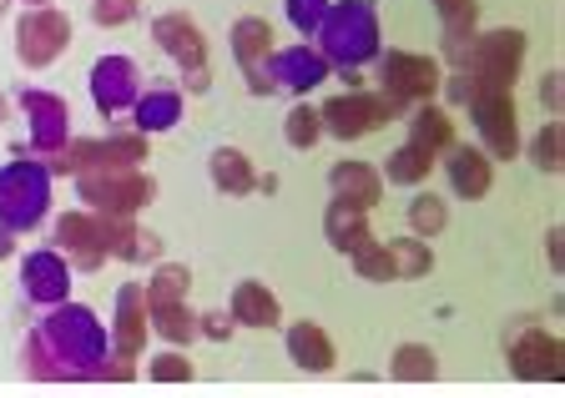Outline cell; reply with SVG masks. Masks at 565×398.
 <instances>
[{"instance_id":"5","label":"cell","mask_w":565,"mask_h":398,"mask_svg":"<svg viewBox=\"0 0 565 398\" xmlns=\"http://www.w3.org/2000/svg\"><path fill=\"white\" fill-rule=\"evenodd\" d=\"M399 117L404 111L388 101L384 92H343V96H329L323 111H318L323 131L339 141H359V137H369V131L388 127V121H399Z\"/></svg>"},{"instance_id":"37","label":"cell","mask_w":565,"mask_h":398,"mask_svg":"<svg viewBox=\"0 0 565 398\" xmlns=\"http://www.w3.org/2000/svg\"><path fill=\"white\" fill-rule=\"evenodd\" d=\"M445 31H475L480 25V0H435Z\"/></svg>"},{"instance_id":"45","label":"cell","mask_w":565,"mask_h":398,"mask_svg":"<svg viewBox=\"0 0 565 398\" xmlns=\"http://www.w3.org/2000/svg\"><path fill=\"white\" fill-rule=\"evenodd\" d=\"M137 262H162V237L147 233V227H141V237H137Z\"/></svg>"},{"instance_id":"16","label":"cell","mask_w":565,"mask_h":398,"mask_svg":"<svg viewBox=\"0 0 565 398\" xmlns=\"http://www.w3.org/2000/svg\"><path fill=\"white\" fill-rule=\"evenodd\" d=\"M21 293L31 298V303H41V308L66 303V293H71V262L61 258L56 247H51V252H31V258L21 262Z\"/></svg>"},{"instance_id":"38","label":"cell","mask_w":565,"mask_h":398,"mask_svg":"<svg viewBox=\"0 0 565 398\" xmlns=\"http://www.w3.org/2000/svg\"><path fill=\"white\" fill-rule=\"evenodd\" d=\"M147 378L152 384H192V364L182 353H157L152 364H147Z\"/></svg>"},{"instance_id":"3","label":"cell","mask_w":565,"mask_h":398,"mask_svg":"<svg viewBox=\"0 0 565 398\" xmlns=\"http://www.w3.org/2000/svg\"><path fill=\"white\" fill-rule=\"evenodd\" d=\"M51 166L41 157H15L0 166V227L11 233H35L51 212Z\"/></svg>"},{"instance_id":"36","label":"cell","mask_w":565,"mask_h":398,"mask_svg":"<svg viewBox=\"0 0 565 398\" xmlns=\"http://www.w3.org/2000/svg\"><path fill=\"white\" fill-rule=\"evenodd\" d=\"M282 137H288V147H298V152L318 147V137H323V121H318L313 106H294V111H288V121H282Z\"/></svg>"},{"instance_id":"46","label":"cell","mask_w":565,"mask_h":398,"mask_svg":"<svg viewBox=\"0 0 565 398\" xmlns=\"http://www.w3.org/2000/svg\"><path fill=\"white\" fill-rule=\"evenodd\" d=\"M545 252H551V268L561 272L565 268V233H561V227H551V233H545Z\"/></svg>"},{"instance_id":"30","label":"cell","mask_w":565,"mask_h":398,"mask_svg":"<svg viewBox=\"0 0 565 398\" xmlns=\"http://www.w3.org/2000/svg\"><path fill=\"white\" fill-rule=\"evenodd\" d=\"M435 172V157H424L419 147H409V141H404V147H394V152H388V162H384V182H394V187H419L424 176Z\"/></svg>"},{"instance_id":"29","label":"cell","mask_w":565,"mask_h":398,"mask_svg":"<svg viewBox=\"0 0 565 398\" xmlns=\"http://www.w3.org/2000/svg\"><path fill=\"white\" fill-rule=\"evenodd\" d=\"M388 378H399V384H429V378H439L435 348H424V343H399L394 358H388Z\"/></svg>"},{"instance_id":"15","label":"cell","mask_w":565,"mask_h":398,"mask_svg":"<svg viewBox=\"0 0 565 398\" xmlns=\"http://www.w3.org/2000/svg\"><path fill=\"white\" fill-rule=\"evenodd\" d=\"M152 41H157V46H162L182 71L207 66V35H202V25L192 21V15H182V11L157 15V21H152Z\"/></svg>"},{"instance_id":"11","label":"cell","mask_w":565,"mask_h":398,"mask_svg":"<svg viewBox=\"0 0 565 398\" xmlns=\"http://www.w3.org/2000/svg\"><path fill=\"white\" fill-rule=\"evenodd\" d=\"M510 348V368H515V378H545V384H561L565 378V348L561 338H551L545 329H535L525 318V329H515L505 338Z\"/></svg>"},{"instance_id":"8","label":"cell","mask_w":565,"mask_h":398,"mask_svg":"<svg viewBox=\"0 0 565 398\" xmlns=\"http://www.w3.org/2000/svg\"><path fill=\"white\" fill-rule=\"evenodd\" d=\"M71 46V21L56 11V6H25L21 25H15V56L21 66L46 71L61 61V51Z\"/></svg>"},{"instance_id":"28","label":"cell","mask_w":565,"mask_h":398,"mask_svg":"<svg viewBox=\"0 0 565 398\" xmlns=\"http://www.w3.org/2000/svg\"><path fill=\"white\" fill-rule=\"evenodd\" d=\"M102 223V237H106V258H121V262H137V212H96Z\"/></svg>"},{"instance_id":"43","label":"cell","mask_w":565,"mask_h":398,"mask_svg":"<svg viewBox=\"0 0 565 398\" xmlns=\"http://www.w3.org/2000/svg\"><path fill=\"white\" fill-rule=\"evenodd\" d=\"M243 76H247V92H253V96H273V92H278V86H273V76H268V61H263V66H247Z\"/></svg>"},{"instance_id":"42","label":"cell","mask_w":565,"mask_h":398,"mask_svg":"<svg viewBox=\"0 0 565 398\" xmlns=\"http://www.w3.org/2000/svg\"><path fill=\"white\" fill-rule=\"evenodd\" d=\"M131 374H137V368H131V353H106L102 368H96V378H102V384H127Z\"/></svg>"},{"instance_id":"7","label":"cell","mask_w":565,"mask_h":398,"mask_svg":"<svg viewBox=\"0 0 565 398\" xmlns=\"http://www.w3.org/2000/svg\"><path fill=\"white\" fill-rule=\"evenodd\" d=\"M379 82H384V96L399 111H409V106L429 101V96L439 92V82H445V71H439L435 56H419V51H388L384 61H379Z\"/></svg>"},{"instance_id":"18","label":"cell","mask_w":565,"mask_h":398,"mask_svg":"<svg viewBox=\"0 0 565 398\" xmlns=\"http://www.w3.org/2000/svg\"><path fill=\"white\" fill-rule=\"evenodd\" d=\"M445 172L459 197H484L494 187V162L484 157V147H449Z\"/></svg>"},{"instance_id":"35","label":"cell","mask_w":565,"mask_h":398,"mask_svg":"<svg viewBox=\"0 0 565 398\" xmlns=\"http://www.w3.org/2000/svg\"><path fill=\"white\" fill-rule=\"evenodd\" d=\"M349 262H353V272H359L364 282H394V262H388V247L374 243V237H369L359 252H349Z\"/></svg>"},{"instance_id":"1","label":"cell","mask_w":565,"mask_h":398,"mask_svg":"<svg viewBox=\"0 0 565 398\" xmlns=\"http://www.w3.org/2000/svg\"><path fill=\"white\" fill-rule=\"evenodd\" d=\"M111 353L102 318L86 303H51V313L25 333L21 364L35 384H86Z\"/></svg>"},{"instance_id":"13","label":"cell","mask_w":565,"mask_h":398,"mask_svg":"<svg viewBox=\"0 0 565 398\" xmlns=\"http://www.w3.org/2000/svg\"><path fill=\"white\" fill-rule=\"evenodd\" d=\"M56 252L66 262H76L82 272H96L106 262V237H102V223H96L92 207H76V212H61L56 217Z\"/></svg>"},{"instance_id":"44","label":"cell","mask_w":565,"mask_h":398,"mask_svg":"<svg viewBox=\"0 0 565 398\" xmlns=\"http://www.w3.org/2000/svg\"><path fill=\"white\" fill-rule=\"evenodd\" d=\"M541 96H545V106H551V111H561V106H565V76H561V71H551V76L541 82Z\"/></svg>"},{"instance_id":"40","label":"cell","mask_w":565,"mask_h":398,"mask_svg":"<svg viewBox=\"0 0 565 398\" xmlns=\"http://www.w3.org/2000/svg\"><path fill=\"white\" fill-rule=\"evenodd\" d=\"M141 0H92V21L96 25H127L137 21Z\"/></svg>"},{"instance_id":"9","label":"cell","mask_w":565,"mask_h":398,"mask_svg":"<svg viewBox=\"0 0 565 398\" xmlns=\"http://www.w3.org/2000/svg\"><path fill=\"white\" fill-rule=\"evenodd\" d=\"M520 61H525V31L500 25V31H475V56H470V76L480 86H510L520 82Z\"/></svg>"},{"instance_id":"39","label":"cell","mask_w":565,"mask_h":398,"mask_svg":"<svg viewBox=\"0 0 565 398\" xmlns=\"http://www.w3.org/2000/svg\"><path fill=\"white\" fill-rule=\"evenodd\" d=\"M329 6H333V0H288V21H294V31L313 35L318 21L329 15Z\"/></svg>"},{"instance_id":"2","label":"cell","mask_w":565,"mask_h":398,"mask_svg":"<svg viewBox=\"0 0 565 398\" xmlns=\"http://www.w3.org/2000/svg\"><path fill=\"white\" fill-rule=\"evenodd\" d=\"M313 41H318V51H323V61H329V66L359 71L364 61H374L379 56V41H384L374 0H333L329 15L318 21Z\"/></svg>"},{"instance_id":"49","label":"cell","mask_w":565,"mask_h":398,"mask_svg":"<svg viewBox=\"0 0 565 398\" xmlns=\"http://www.w3.org/2000/svg\"><path fill=\"white\" fill-rule=\"evenodd\" d=\"M6 11H11V0H0V15H6Z\"/></svg>"},{"instance_id":"47","label":"cell","mask_w":565,"mask_h":398,"mask_svg":"<svg viewBox=\"0 0 565 398\" xmlns=\"http://www.w3.org/2000/svg\"><path fill=\"white\" fill-rule=\"evenodd\" d=\"M182 86H188L192 96H202V92H207V86H212V71H207V66H198V71H182Z\"/></svg>"},{"instance_id":"6","label":"cell","mask_w":565,"mask_h":398,"mask_svg":"<svg viewBox=\"0 0 565 398\" xmlns=\"http://www.w3.org/2000/svg\"><path fill=\"white\" fill-rule=\"evenodd\" d=\"M465 106H470V121L484 141V157H494V162L520 157V121H515V101H510V92L475 82V96Z\"/></svg>"},{"instance_id":"20","label":"cell","mask_w":565,"mask_h":398,"mask_svg":"<svg viewBox=\"0 0 565 398\" xmlns=\"http://www.w3.org/2000/svg\"><path fill=\"white\" fill-rule=\"evenodd\" d=\"M323 233H329V243L339 247L343 258L349 252H359V247L369 243V207H359V202H349V197H333V207H329V217H323Z\"/></svg>"},{"instance_id":"22","label":"cell","mask_w":565,"mask_h":398,"mask_svg":"<svg viewBox=\"0 0 565 398\" xmlns=\"http://www.w3.org/2000/svg\"><path fill=\"white\" fill-rule=\"evenodd\" d=\"M131 121H137L141 137H157V131H172L182 121V92L162 86V92H141L131 106Z\"/></svg>"},{"instance_id":"23","label":"cell","mask_w":565,"mask_h":398,"mask_svg":"<svg viewBox=\"0 0 565 398\" xmlns=\"http://www.w3.org/2000/svg\"><path fill=\"white\" fill-rule=\"evenodd\" d=\"M288 353L303 374H329L333 368V338L323 333V323H294L288 329Z\"/></svg>"},{"instance_id":"12","label":"cell","mask_w":565,"mask_h":398,"mask_svg":"<svg viewBox=\"0 0 565 398\" xmlns=\"http://www.w3.org/2000/svg\"><path fill=\"white\" fill-rule=\"evenodd\" d=\"M141 96V71L131 56H102L92 66V101L102 117H127Z\"/></svg>"},{"instance_id":"48","label":"cell","mask_w":565,"mask_h":398,"mask_svg":"<svg viewBox=\"0 0 565 398\" xmlns=\"http://www.w3.org/2000/svg\"><path fill=\"white\" fill-rule=\"evenodd\" d=\"M6 121H11V96L0 92V127H6Z\"/></svg>"},{"instance_id":"25","label":"cell","mask_w":565,"mask_h":398,"mask_svg":"<svg viewBox=\"0 0 565 398\" xmlns=\"http://www.w3.org/2000/svg\"><path fill=\"white\" fill-rule=\"evenodd\" d=\"M207 172H212V182H217L227 197H247V192H258V172H253L247 152H237V147H217V152L207 157Z\"/></svg>"},{"instance_id":"10","label":"cell","mask_w":565,"mask_h":398,"mask_svg":"<svg viewBox=\"0 0 565 398\" xmlns=\"http://www.w3.org/2000/svg\"><path fill=\"white\" fill-rule=\"evenodd\" d=\"M21 111L31 121V147L41 162H56L71 141V111L56 92H41V86H25L21 92Z\"/></svg>"},{"instance_id":"27","label":"cell","mask_w":565,"mask_h":398,"mask_svg":"<svg viewBox=\"0 0 565 398\" xmlns=\"http://www.w3.org/2000/svg\"><path fill=\"white\" fill-rule=\"evenodd\" d=\"M192 288V272L182 268V262H157V272L147 282H141V298H147V313L162 303H182Z\"/></svg>"},{"instance_id":"34","label":"cell","mask_w":565,"mask_h":398,"mask_svg":"<svg viewBox=\"0 0 565 398\" xmlns=\"http://www.w3.org/2000/svg\"><path fill=\"white\" fill-rule=\"evenodd\" d=\"M409 227H414V237H439L449 227V202L435 197V192H419L409 202Z\"/></svg>"},{"instance_id":"31","label":"cell","mask_w":565,"mask_h":398,"mask_svg":"<svg viewBox=\"0 0 565 398\" xmlns=\"http://www.w3.org/2000/svg\"><path fill=\"white\" fill-rule=\"evenodd\" d=\"M147 318H152V329L162 333L167 343H177V348L198 338V313H192L188 303H162V308H152Z\"/></svg>"},{"instance_id":"14","label":"cell","mask_w":565,"mask_h":398,"mask_svg":"<svg viewBox=\"0 0 565 398\" xmlns=\"http://www.w3.org/2000/svg\"><path fill=\"white\" fill-rule=\"evenodd\" d=\"M268 76H273V86H282V92L308 96L313 86L329 82V61H323L318 46H288V51H273L268 56Z\"/></svg>"},{"instance_id":"24","label":"cell","mask_w":565,"mask_h":398,"mask_svg":"<svg viewBox=\"0 0 565 398\" xmlns=\"http://www.w3.org/2000/svg\"><path fill=\"white\" fill-rule=\"evenodd\" d=\"M227 313L237 318V323H243V329H278V298L268 293V288H263V282H237L233 288V303H227Z\"/></svg>"},{"instance_id":"19","label":"cell","mask_w":565,"mask_h":398,"mask_svg":"<svg viewBox=\"0 0 565 398\" xmlns=\"http://www.w3.org/2000/svg\"><path fill=\"white\" fill-rule=\"evenodd\" d=\"M329 187H333V197H349V202H359V207H379V197H384V176H379L369 162L343 157V162L329 166Z\"/></svg>"},{"instance_id":"17","label":"cell","mask_w":565,"mask_h":398,"mask_svg":"<svg viewBox=\"0 0 565 398\" xmlns=\"http://www.w3.org/2000/svg\"><path fill=\"white\" fill-rule=\"evenodd\" d=\"M147 329H152V318H147V298H141V282H121L117 318H111V343H117V353H131V358H137L141 343H147Z\"/></svg>"},{"instance_id":"41","label":"cell","mask_w":565,"mask_h":398,"mask_svg":"<svg viewBox=\"0 0 565 398\" xmlns=\"http://www.w3.org/2000/svg\"><path fill=\"white\" fill-rule=\"evenodd\" d=\"M237 329V318L227 313V308H217V313H202L198 318V338H212V343H227Z\"/></svg>"},{"instance_id":"50","label":"cell","mask_w":565,"mask_h":398,"mask_svg":"<svg viewBox=\"0 0 565 398\" xmlns=\"http://www.w3.org/2000/svg\"><path fill=\"white\" fill-rule=\"evenodd\" d=\"M25 6H51V0H25Z\"/></svg>"},{"instance_id":"4","label":"cell","mask_w":565,"mask_h":398,"mask_svg":"<svg viewBox=\"0 0 565 398\" xmlns=\"http://www.w3.org/2000/svg\"><path fill=\"white\" fill-rule=\"evenodd\" d=\"M76 197L92 212H141L157 197V182L141 166H102V172H76Z\"/></svg>"},{"instance_id":"33","label":"cell","mask_w":565,"mask_h":398,"mask_svg":"<svg viewBox=\"0 0 565 398\" xmlns=\"http://www.w3.org/2000/svg\"><path fill=\"white\" fill-rule=\"evenodd\" d=\"M388 262H394V278H424L435 268V252L419 243V237H399V243H384Z\"/></svg>"},{"instance_id":"21","label":"cell","mask_w":565,"mask_h":398,"mask_svg":"<svg viewBox=\"0 0 565 398\" xmlns=\"http://www.w3.org/2000/svg\"><path fill=\"white\" fill-rule=\"evenodd\" d=\"M409 147H419L424 157H445L455 147V121H449L445 106L419 101V111L409 121Z\"/></svg>"},{"instance_id":"32","label":"cell","mask_w":565,"mask_h":398,"mask_svg":"<svg viewBox=\"0 0 565 398\" xmlns=\"http://www.w3.org/2000/svg\"><path fill=\"white\" fill-rule=\"evenodd\" d=\"M530 162L541 166V172H565V127L561 121H545L535 137H530Z\"/></svg>"},{"instance_id":"26","label":"cell","mask_w":565,"mask_h":398,"mask_svg":"<svg viewBox=\"0 0 565 398\" xmlns=\"http://www.w3.org/2000/svg\"><path fill=\"white\" fill-rule=\"evenodd\" d=\"M227 41H233V56L237 66H263V61L273 56V25L263 21V15H243V21H233V31H227Z\"/></svg>"}]
</instances>
